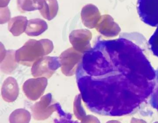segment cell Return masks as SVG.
Instances as JSON below:
<instances>
[{
	"label": "cell",
	"mask_w": 158,
	"mask_h": 123,
	"mask_svg": "<svg viewBox=\"0 0 158 123\" xmlns=\"http://www.w3.org/2000/svg\"><path fill=\"white\" fill-rule=\"evenodd\" d=\"M138 12L139 17L150 26H158V0H138Z\"/></svg>",
	"instance_id": "obj_6"
},
{
	"label": "cell",
	"mask_w": 158,
	"mask_h": 123,
	"mask_svg": "<svg viewBox=\"0 0 158 123\" xmlns=\"http://www.w3.org/2000/svg\"><path fill=\"white\" fill-rule=\"evenodd\" d=\"M76 73L88 109L110 116L137 109L151 95L156 77L142 49L123 38L98 40L83 54Z\"/></svg>",
	"instance_id": "obj_1"
},
{
	"label": "cell",
	"mask_w": 158,
	"mask_h": 123,
	"mask_svg": "<svg viewBox=\"0 0 158 123\" xmlns=\"http://www.w3.org/2000/svg\"><path fill=\"white\" fill-rule=\"evenodd\" d=\"M150 97L151 105L158 111V69L156 71L155 84Z\"/></svg>",
	"instance_id": "obj_19"
},
{
	"label": "cell",
	"mask_w": 158,
	"mask_h": 123,
	"mask_svg": "<svg viewBox=\"0 0 158 123\" xmlns=\"http://www.w3.org/2000/svg\"><path fill=\"white\" fill-rule=\"evenodd\" d=\"M15 52L13 50L6 51L5 56L1 60V69L3 73L10 74L16 69L18 63L15 59Z\"/></svg>",
	"instance_id": "obj_14"
},
{
	"label": "cell",
	"mask_w": 158,
	"mask_h": 123,
	"mask_svg": "<svg viewBox=\"0 0 158 123\" xmlns=\"http://www.w3.org/2000/svg\"><path fill=\"white\" fill-rule=\"evenodd\" d=\"M48 29V24L44 20L40 19H32L28 21L25 33L28 36L37 37L42 34Z\"/></svg>",
	"instance_id": "obj_12"
},
{
	"label": "cell",
	"mask_w": 158,
	"mask_h": 123,
	"mask_svg": "<svg viewBox=\"0 0 158 123\" xmlns=\"http://www.w3.org/2000/svg\"><path fill=\"white\" fill-rule=\"evenodd\" d=\"M53 43L48 39H30L15 52L17 63L31 67L40 59L50 54L53 49Z\"/></svg>",
	"instance_id": "obj_2"
},
{
	"label": "cell",
	"mask_w": 158,
	"mask_h": 123,
	"mask_svg": "<svg viewBox=\"0 0 158 123\" xmlns=\"http://www.w3.org/2000/svg\"><path fill=\"white\" fill-rule=\"evenodd\" d=\"M39 10L43 18L46 20L49 21L53 20L59 11L57 0H40Z\"/></svg>",
	"instance_id": "obj_11"
},
{
	"label": "cell",
	"mask_w": 158,
	"mask_h": 123,
	"mask_svg": "<svg viewBox=\"0 0 158 123\" xmlns=\"http://www.w3.org/2000/svg\"><path fill=\"white\" fill-rule=\"evenodd\" d=\"M10 0H0V7L6 8L9 4Z\"/></svg>",
	"instance_id": "obj_23"
},
{
	"label": "cell",
	"mask_w": 158,
	"mask_h": 123,
	"mask_svg": "<svg viewBox=\"0 0 158 123\" xmlns=\"http://www.w3.org/2000/svg\"><path fill=\"white\" fill-rule=\"evenodd\" d=\"M40 0H17V7L22 12H32L39 10Z\"/></svg>",
	"instance_id": "obj_16"
},
{
	"label": "cell",
	"mask_w": 158,
	"mask_h": 123,
	"mask_svg": "<svg viewBox=\"0 0 158 123\" xmlns=\"http://www.w3.org/2000/svg\"><path fill=\"white\" fill-rule=\"evenodd\" d=\"M56 112L59 113L60 118L55 119L54 123H80L78 121H75L72 118L73 116L71 114L65 113L62 109L60 104H58Z\"/></svg>",
	"instance_id": "obj_18"
},
{
	"label": "cell",
	"mask_w": 158,
	"mask_h": 123,
	"mask_svg": "<svg viewBox=\"0 0 158 123\" xmlns=\"http://www.w3.org/2000/svg\"><path fill=\"white\" fill-rule=\"evenodd\" d=\"M148 44L153 54L158 57V26L150 38Z\"/></svg>",
	"instance_id": "obj_20"
},
{
	"label": "cell",
	"mask_w": 158,
	"mask_h": 123,
	"mask_svg": "<svg viewBox=\"0 0 158 123\" xmlns=\"http://www.w3.org/2000/svg\"><path fill=\"white\" fill-rule=\"evenodd\" d=\"M83 24L89 29L95 28L100 19V13L98 8L92 4H88L83 7L81 13Z\"/></svg>",
	"instance_id": "obj_10"
},
{
	"label": "cell",
	"mask_w": 158,
	"mask_h": 123,
	"mask_svg": "<svg viewBox=\"0 0 158 123\" xmlns=\"http://www.w3.org/2000/svg\"><path fill=\"white\" fill-rule=\"evenodd\" d=\"M81 123H100L98 118L92 115L86 116Z\"/></svg>",
	"instance_id": "obj_21"
},
{
	"label": "cell",
	"mask_w": 158,
	"mask_h": 123,
	"mask_svg": "<svg viewBox=\"0 0 158 123\" xmlns=\"http://www.w3.org/2000/svg\"><path fill=\"white\" fill-rule=\"evenodd\" d=\"M2 8H3V10H4V13H4V17L1 19V24H2L5 23L7 22V21H8L10 20V13L9 9L7 7Z\"/></svg>",
	"instance_id": "obj_22"
},
{
	"label": "cell",
	"mask_w": 158,
	"mask_h": 123,
	"mask_svg": "<svg viewBox=\"0 0 158 123\" xmlns=\"http://www.w3.org/2000/svg\"><path fill=\"white\" fill-rule=\"evenodd\" d=\"M27 17L18 16L12 18L8 25L9 31L15 37L21 35L25 32L27 27Z\"/></svg>",
	"instance_id": "obj_13"
},
{
	"label": "cell",
	"mask_w": 158,
	"mask_h": 123,
	"mask_svg": "<svg viewBox=\"0 0 158 123\" xmlns=\"http://www.w3.org/2000/svg\"><path fill=\"white\" fill-rule=\"evenodd\" d=\"M48 85V79L36 78L27 80L23 85V91L26 96L31 101L38 100L44 94Z\"/></svg>",
	"instance_id": "obj_7"
},
{
	"label": "cell",
	"mask_w": 158,
	"mask_h": 123,
	"mask_svg": "<svg viewBox=\"0 0 158 123\" xmlns=\"http://www.w3.org/2000/svg\"><path fill=\"white\" fill-rule=\"evenodd\" d=\"M31 113L29 111L23 108L14 111L10 115V123H29L31 120Z\"/></svg>",
	"instance_id": "obj_15"
},
{
	"label": "cell",
	"mask_w": 158,
	"mask_h": 123,
	"mask_svg": "<svg viewBox=\"0 0 158 123\" xmlns=\"http://www.w3.org/2000/svg\"><path fill=\"white\" fill-rule=\"evenodd\" d=\"M58 104L53 101L51 94H47L31 107L33 117L36 120L48 119L57 111Z\"/></svg>",
	"instance_id": "obj_5"
},
{
	"label": "cell",
	"mask_w": 158,
	"mask_h": 123,
	"mask_svg": "<svg viewBox=\"0 0 158 123\" xmlns=\"http://www.w3.org/2000/svg\"><path fill=\"white\" fill-rule=\"evenodd\" d=\"M19 94L17 81L13 77H8L4 81L2 87V96L3 100L8 102H12L16 100Z\"/></svg>",
	"instance_id": "obj_9"
},
{
	"label": "cell",
	"mask_w": 158,
	"mask_h": 123,
	"mask_svg": "<svg viewBox=\"0 0 158 123\" xmlns=\"http://www.w3.org/2000/svg\"><path fill=\"white\" fill-rule=\"evenodd\" d=\"M92 34L87 29H79L72 31L69 35V40L76 51L84 54L91 49L90 42Z\"/></svg>",
	"instance_id": "obj_8"
},
{
	"label": "cell",
	"mask_w": 158,
	"mask_h": 123,
	"mask_svg": "<svg viewBox=\"0 0 158 123\" xmlns=\"http://www.w3.org/2000/svg\"><path fill=\"white\" fill-rule=\"evenodd\" d=\"M82 99L81 94H77L75 98L73 103L74 113L77 118L81 122L86 116L85 111L82 106Z\"/></svg>",
	"instance_id": "obj_17"
},
{
	"label": "cell",
	"mask_w": 158,
	"mask_h": 123,
	"mask_svg": "<svg viewBox=\"0 0 158 123\" xmlns=\"http://www.w3.org/2000/svg\"><path fill=\"white\" fill-rule=\"evenodd\" d=\"M61 67L60 58L58 57L44 56L33 64L31 73L35 78L44 77L49 79Z\"/></svg>",
	"instance_id": "obj_3"
},
{
	"label": "cell",
	"mask_w": 158,
	"mask_h": 123,
	"mask_svg": "<svg viewBox=\"0 0 158 123\" xmlns=\"http://www.w3.org/2000/svg\"><path fill=\"white\" fill-rule=\"evenodd\" d=\"M82 53L76 51L73 48H70L63 52L60 56L61 69L66 76H72L77 71L82 60Z\"/></svg>",
	"instance_id": "obj_4"
}]
</instances>
